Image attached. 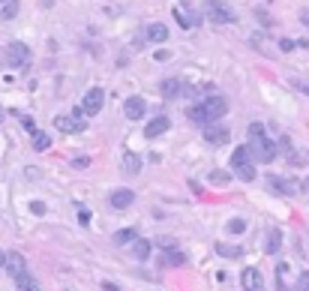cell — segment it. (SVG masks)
<instances>
[{
    "label": "cell",
    "instance_id": "4",
    "mask_svg": "<svg viewBox=\"0 0 309 291\" xmlns=\"http://www.w3.org/2000/svg\"><path fill=\"white\" fill-rule=\"evenodd\" d=\"M204 15H207V21H213V24H228V21H234V12H231L225 3H219V0H210V3L204 6Z\"/></svg>",
    "mask_w": 309,
    "mask_h": 291
},
{
    "label": "cell",
    "instance_id": "22",
    "mask_svg": "<svg viewBox=\"0 0 309 291\" xmlns=\"http://www.w3.org/2000/svg\"><path fill=\"white\" fill-rule=\"evenodd\" d=\"M270 255H276L279 249H282V234H279V228H270L267 231V246H264Z\"/></svg>",
    "mask_w": 309,
    "mask_h": 291
},
{
    "label": "cell",
    "instance_id": "40",
    "mask_svg": "<svg viewBox=\"0 0 309 291\" xmlns=\"http://www.w3.org/2000/svg\"><path fill=\"white\" fill-rule=\"evenodd\" d=\"M3 264H6V252L0 249V267H3Z\"/></svg>",
    "mask_w": 309,
    "mask_h": 291
},
{
    "label": "cell",
    "instance_id": "19",
    "mask_svg": "<svg viewBox=\"0 0 309 291\" xmlns=\"http://www.w3.org/2000/svg\"><path fill=\"white\" fill-rule=\"evenodd\" d=\"M243 165H252V156H249L246 147H234V153H231V168L237 171V168H243Z\"/></svg>",
    "mask_w": 309,
    "mask_h": 291
},
{
    "label": "cell",
    "instance_id": "18",
    "mask_svg": "<svg viewBox=\"0 0 309 291\" xmlns=\"http://www.w3.org/2000/svg\"><path fill=\"white\" fill-rule=\"evenodd\" d=\"M15 288H18V291H39V282L33 279V273H30V270H24V273H18V276H15Z\"/></svg>",
    "mask_w": 309,
    "mask_h": 291
},
{
    "label": "cell",
    "instance_id": "10",
    "mask_svg": "<svg viewBox=\"0 0 309 291\" xmlns=\"http://www.w3.org/2000/svg\"><path fill=\"white\" fill-rule=\"evenodd\" d=\"M108 201H111V207H117V210H126V207L135 201V192H132V189H126V186H120V189H114V192L108 195Z\"/></svg>",
    "mask_w": 309,
    "mask_h": 291
},
{
    "label": "cell",
    "instance_id": "38",
    "mask_svg": "<svg viewBox=\"0 0 309 291\" xmlns=\"http://www.w3.org/2000/svg\"><path fill=\"white\" fill-rule=\"evenodd\" d=\"M300 21H303V24H309V6H303V9H300Z\"/></svg>",
    "mask_w": 309,
    "mask_h": 291
},
{
    "label": "cell",
    "instance_id": "12",
    "mask_svg": "<svg viewBox=\"0 0 309 291\" xmlns=\"http://www.w3.org/2000/svg\"><path fill=\"white\" fill-rule=\"evenodd\" d=\"M159 93L165 99H177L183 93V81L180 78H165V81H159Z\"/></svg>",
    "mask_w": 309,
    "mask_h": 291
},
{
    "label": "cell",
    "instance_id": "20",
    "mask_svg": "<svg viewBox=\"0 0 309 291\" xmlns=\"http://www.w3.org/2000/svg\"><path fill=\"white\" fill-rule=\"evenodd\" d=\"M165 264H168V267H183V264H186V255H183L177 246H165Z\"/></svg>",
    "mask_w": 309,
    "mask_h": 291
},
{
    "label": "cell",
    "instance_id": "17",
    "mask_svg": "<svg viewBox=\"0 0 309 291\" xmlns=\"http://www.w3.org/2000/svg\"><path fill=\"white\" fill-rule=\"evenodd\" d=\"M120 168H123V174H138V168H141V159H138V153L126 150V153H123V162H120Z\"/></svg>",
    "mask_w": 309,
    "mask_h": 291
},
{
    "label": "cell",
    "instance_id": "15",
    "mask_svg": "<svg viewBox=\"0 0 309 291\" xmlns=\"http://www.w3.org/2000/svg\"><path fill=\"white\" fill-rule=\"evenodd\" d=\"M135 240H138V231H135V228H120V231L111 234V243H114V246H129V243H135Z\"/></svg>",
    "mask_w": 309,
    "mask_h": 291
},
{
    "label": "cell",
    "instance_id": "39",
    "mask_svg": "<svg viewBox=\"0 0 309 291\" xmlns=\"http://www.w3.org/2000/svg\"><path fill=\"white\" fill-rule=\"evenodd\" d=\"M102 288L105 291H117V285H114V282H102Z\"/></svg>",
    "mask_w": 309,
    "mask_h": 291
},
{
    "label": "cell",
    "instance_id": "24",
    "mask_svg": "<svg viewBox=\"0 0 309 291\" xmlns=\"http://www.w3.org/2000/svg\"><path fill=\"white\" fill-rule=\"evenodd\" d=\"M216 252H219L222 258H237V255H243L240 246H228V243H216Z\"/></svg>",
    "mask_w": 309,
    "mask_h": 291
},
{
    "label": "cell",
    "instance_id": "8",
    "mask_svg": "<svg viewBox=\"0 0 309 291\" xmlns=\"http://www.w3.org/2000/svg\"><path fill=\"white\" fill-rule=\"evenodd\" d=\"M204 138L219 147V144H225V141L231 138V126H216V123H210V126H204Z\"/></svg>",
    "mask_w": 309,
    "mask_h": 291
},
{
    "label": "cell",
    "instance_id": "2",
    "mask_svg": "<svg viewBox=\"0 0 309 291\" xmlns=\"http://www.w3.org/2000/svg\"><path fill=\"white\" fill-rule=\"evenodd\" d=\"M225 111H228V102H225L222 96H210V99H204V102H198V105L189 108V120L198 123V126H210V123H216Z\"/></svg>",
    "mask_w": 309,
    "mask_h": 291
},
{
    "label": "cell",
    "instance_id": "7",
    "mask_svg": "<svg viewBox=\"0 0 309 291\" xmlns=\"http://www.w3.org/2000/svg\"><path fill=\"white\" fill-rule=\"evenodd\" d=\"M144 111H147V102H144L141 96H129V99L123 102V114H126L129 120H141Z\"/></svg>",
    "mask_w": 309,
    "mask_h": 291
},
{
    "label": "cell",
    "instance_id": "34",
    "mask_svg": "<svg viewBox=\"0 0 309 291\" xmlns=\"http://www.w3.org/2000/svg\"><path fill=\"white\" fill-rule=\"evenodd\" d=\"M30 210H33L36 216H42V213H45V204H42V201H33V204H30Z\"/></svg>",
    "mask_w": 309,
    "mask_h": 291
},
{
    "label": "cell",
    "instance_id": "26",
    "mask_svg": "<svg viewBox=\"0 0 309 291\" xmlns=\"http://www.w3.org/2000/svg\"><path fill=\"white\" fill-rule=\"evenodd\" d=\"M237 177H240L243 183H252V180H255V165H243V168H237Z\"/></svg>",
    "mask_w": 309,
    "mask_h": 291
},
{
    "label": "cell",
    "instance_id": "23",
    "mask_svg": "<svg viewBox=\"0 0 309 291\" xmlns=\"http://www.w3.org/2000/svg\"><path fill=\"white\" fill-rule=\"evenodd\" d=\"M132 249H135V258H138V261H147V258H150V243H147L144 237H138V240L132 243Z\"/></svg>",
    "mask_w": 309,
    "mask_h": 291
},
{
    "label": "cell",
    "instance_id": "41",
    "mask_svg": "<svg viewBox=\"0 0 309 291\" xmlns=\"http://www.w3.org/2000/svg\"><path fill=\"white\" fill-rule=\"evenodd\" d=\"M3 120H6V111H3V105H0V123H3Z\"/></svg>",
    "mask_w": 309,
    "mask_h": 291
},
{
    "label": "cell",
    "instance_id": "31",
    "mask_svg": "<svg viewBox=\"0 0 309 291\" xmlns=\"http://www.w3.org/2000/svg\"><path fill=\"white\" fill-rule=\"evenodd\" d=\"M21 123H24V129H27L30 135H36V132H39V126H36V123H33L30 117H21Z\"/></svg>",
    "mask_w": 309,
    "mask_h": 291
},
{
    "label": "cell",
    "instance_id": "11",
    "mask_svg": "<svg viewBox=\"0 0 309 291\" xmlns=\"http://www.w3.org/2000/svg\"><path fill=\"white\" fill-rule=\"evenodd\" d=\"M168 126H171V120L165 117V114H156L147 126H144V138H156V135H162V132H168Z\"/></svg>",
    "mask_w": 309,
    "mask_h": 291
},
{
    "label": "cell",
    "instance_id": "14",
    "mask_svg": "<svg viewBox=\"0 0 309 291\" xmlns=\"http://www.w3.org/2000/svg\"><path fill=\"white\" fill-rule=\"evenodd\" d=\"M174 18H177V24H180L183 30H192V27L201 24V15H195V12H183V9H174Z\"/></svg>",
    "mask_w": 309,
    "mask_h": 291
},
{
    "label": "cell",
    "instance_id": "33",
    "mask_svg": "<svg viewBox=\"0 0 309 291\" xmlns=\"http://www.w3.org/2000/svg\"><path fill=\"white\" fill-rule=\"evenodd\" d=\"M72 165H75V168H87L90 159H87V156H78V159H72Z\"/></svg>",
    "mask_w": 309,
    "mask_h": 291
},
{
    "label": "cell",
    "instance_id": "3",
    "mask_svg": "<svg viewBox=\"0 0 309 291\" xmlns=\"http://www.w3.org/2000/svg\"><path fill=\"white\" fill-rule=\"evenodd\" d=\"M102 102H105V90L102 87H90L87 93H84V99H81V105L75 108V117H93V114H99L102 111Z\"/></svg>",
    "mask_w": 309,
    "mask_h": 291
},
{
    "label": "cell",
    "instance_id": "37",
    "mask_svg": "<svg viewBox=\"0 0 309 291\" xmlns=\"http://www.w3.org/2000/svg\"><path fill=\"white\" fill-rule=\"evenodd\" d=\"M78 222L87 225V222H90V213H87V210H78Z\"/></svg>",
    "mask_w": 309,
    "mask_h": 291
},
{
    "label": "cell",
    "instance_id": "32",
    "mask_svg": "<svg viewBox=\"0 0 309 291\" xmlns=\"http://www.w3.org/2000/svg\"><path fill=\"white\" fill-rule=\"evenodd\" d=\"M168 57H171L168 48H156V54H153V60H168Z\"/></svg>",
    "mask_w": 309,
    "mask_h": 291
},
{
    "label": "cell",
    "instance_id": "30",
    "mask_svg": "<svg viewBox=\"0 0 309 291\" xmlns=\"http://www.w3.org/2000/svg\"><path fill=\"white\" fill-rule=\"evenodd\" d=\"M255 18H258V21H261L264 27H273V21H270V15H267L264 9H255Z\"/></svg>",
    "mask_w": 309,
    "mask_h": 291
},
{
    "label": "cell",
    "instance_id": "1",
    "mask_svg": "<svg viewBox=\"0 0 309 291\" xmlns=\"http://www.w3.org/2000/svg\"><path fill=\"white\" fill-rule=\"evenodd\" d=\"M249 156H255V162H273L276 159V141H270L264 135V123H249Z\"/></svg>",
    "mask_w": 309,
    "mask_h": 291
},
{
    "label": "cell",
    "instance_id": "6",
    "mask_svg": "<svg viewBox=\"0 0 309 291\" xmlns=\"http://www.w3.org/2000/svg\"><path fill=\"white\" fill-rule=\"evenodd\" d=\"M6 60L15 63V66H21V63L30 60V48H27L24 42H9V45H6Z\"/></svg>",
    "mask_w": 309,
    "mask_h": 291
},
{
    "label": "cell",
    "instance_id": "5",
    "mask_svg": "<svg viewBox=\"0 0 309 291\" xmlns=\"http://www.w3.org/2000/svg\"><path fill=\"white\" fill-rule=\"evenodd\" d=\"M54 126H57L60 132H81L87 123H84V117H75V114H57V117H54Z\"/></svg>",
    "mask_w": 309,
    "mask_h": 291
},
{
    "label": "cell",
    "instance_id": "9",
    "mask_svg": "<svg viewBox=\"0 0 309 291\" xmlns=\"http://www.w3.org/2000/svg\"><path fill=\"white\" fill-rule=\"evenodd\" d=\"M270 189H276V192H282V195H297V192L303 189V183L288 180V177H270Z\"/></svg>",
    "mask_w": 309,
    "mask_h": 291
},
{
    "label": "cell",
    "instance_id": "13",
    "mask_svg": "<svg viewBox=\"0 0 309 291\" xmlns=\"http://www.w3.org/2000/svg\"><path fill=\"white\" fill-rule=\"evenodd\" d=\"M3 267H6V273H9L12 279H15L18 273H24V270H27V264H24V255H18V252H9Z\"/></svg>",
    "mask_w": 309,
    "mask_h": 291
},
{
    "label": "cell",
    "instance_id": "36",
    "mask_svg": "<svg viewBox=\"0 0 309 291\" xmlns=\"http://www.w3.org/2000/svg\"><path fill=\"white\" fill-rule=\"evenodd\" d=\"M279 48H282V51H291V48H294V39H279Z\"/></svg>",
    "mask_w": 309,
    "mask_h": 291
},
{
    "label": "cell",
    "instance_id": "27",
    "mask_svg": "<svg viewBox=\"0 0 309 291\" xmlns=\"http://www.w3.org/2000/svg\"><path fill=\"white\" fill-rule=\"evenodd\" d=\"M210 183H216V186H222V183H228L231 180V174H225V171H210V177H207Z\"/></svg>",
    "mask_w": 309,
    "mask_h": 291
},
{
    "label": "cell",
    "instance_id": "16",
    "mask_svg": "<svg viewBox=\"0 0 309 291\" xmlns=\"http://www.w3.org/2000/svg\"><path fill=\"white\" fill-rule=\"evenodd\" d=\"M144 39H147V42H165V39H168L165 24H147V27H144Z\"/></svg>",
    "mask_w": 309,
    "mask_h": 291
},
{
    "label": "cell",
    "instance_id": "29",
    "mask_svg": "<svg viewBox=\"0 0 309 291\" xmlns=\"http://www.w3.org/2000/svg\"><path fill=\"white\" fill-rule=\"evenodd\" d=\"M18 15V0H6V9H3V18L9 21V18H15Z\"/></svg>",
    "mask_w": 309,
    "mask_h": 291
},
{
    "label": "cell",
    "instance_id": "35",
    "mask_svg": "<svg viewBox=\"0 0 309 291\" xmlns=\"http://www.w3.org/2000/svg\"><path fill=\"white\" fill-rule=\"evenodd\" d=\"M297 285H300V291H309V273H300V279H297Z\"/></svg>",
    "mask_w": 309,
    "mask_h": 291
},
{
    "label": "cell",
    "instance_id": "28",
    "mask_svg": "<svg viewBox=\"0 0 309 291\" xmlns=\"http://www.w3.org/2000/svg\"><path fill=\"white\" fill-rule=\"evenodd\" d=\"M228 231H231V234H243V231H246V219H240V216L231 219V222H228Z\"/></svg>",
    "mask_w": 309,
    "mask_h": 291
},
{
    "label": "cell",
    "instance_id": "25",
    "mask_svg": "<svg viewBox=\"0 0 309 291\" xmlns=\"http://www.w3.org/2000/svg\"><path fill=\"white\" fill-rule=\"evenodd\" d=\"M48 147H51V135L36 132V135H33V150H48Z\"/></svg>",
    "mask_w": 309,
    "mask_h": 291
},
{
    "label": "cell",
    "instance_id": "21",
    "mask_svg": "<svg viewBox=\"0 0 309 291\" xmlns=\"http://www.w3.org/2000/svg\"><path fill=\"white\" fill-rule=\"evenodd\" d=\"M240 279H243V288H246V291H252V288L258 291V288H261V273H258V270H252V267H246Z\"/></svg>",
    "mask_w": 309,
    "mask_h": 291
}]
</instances>
